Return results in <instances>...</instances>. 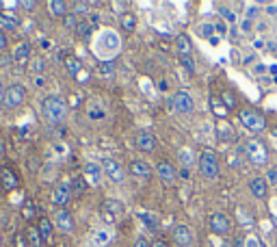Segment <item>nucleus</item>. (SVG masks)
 Here are the masks:
<instances>
[{
	"label": "nucleus",
	"instance_id": "1",
	"mask_svg": "<svg viewBox=\"0 0 277 247\" xmlns=\"http://www.w3.org/2000/svg\"><path fill=\"white\" fill-rule=\"evenodd\" d=\"M42 111L50 124H61V122H65L70 109H67V102L59 98V95H48L42 102Z\"/></svg>",
	"mask_w": 277,
	"mask_h": 247
},
{
	"label": "nucleus",
	"instance_id": "2",
	"mask_svg": "<svg viewBox=\"0 0 277 247\" xmlns=\"http://www.w3.org/2000/svg\"><path fill=\"white\" fill-rule=\"evenodd\" d=\"M243 152H245L247 161L256 167H264L268 163V150L260 139H249L245 143V150H243Z\"/></svg>",
	"mask_w": 277,
	"mask_h": 247
},
{
	"label": "nucleus",
	"instance_id": "3",
	"mask_svg": "<svg viewBox=\"0 0 277 247\" xmlns=\"http://www.w3.org/2000/svg\"><path fill=\"white\" fill-rule=\"evenodd\" d=\"M24 100H26V87L15 83V85H9L5 91V98H3V107L5 111H13L24 104Z\"/></svg>",
	"mask_w": 277,
	"mask_h": 247
},
{
	"label": "nucleus",
	"instance_id": "4",
	"mask_svg": "<svg viewBox=\"0 0 277 247\" xmlns=\"http://www.w3.org/2000/svg\"><path fill=\"white\" fill-rule=\"evenodd\" d=\"M238 119H240V124L245 126L249 132H262L266 128L264 115L258 113V111H254V109H243L238 113Z\"/></svg>",
	"mask_w": 277,
	"mask_h": 247
},
{
	"label": "nucleus",
	"instance_id": "5",
	"mask_svg": "<svg viewBox=\"0 0 277 247\" xmlns=\"http://www.w3.org/2000/svg\"><path fill=\"white\" fill-rule=\"evenodd\" d=\"M199 171H201V176L208 180L219 178V158L213 150H203L199 154Z\"/></svg>",
	"mask_w": 277,
	"mask_h": 247
},
{
	"label": "nucleus",
	"instance_id": "6",
	"mask_svg": "<svg viewBox=\"0 0 277 247\" xmlns=\"http://www.w3.org/2000/svg\"><path fill=\"white\" fill-rule=\"evenodd\" d=\"M171 107H174L176 113L189 115L195 109V100H193V95L189 91H176L174 95H171Z\"/></svg>",
	"mask_w": 277,
	"mask_h": 247
},
{
	"label": "nucleus",
	"instance_id": "7",
	"mask_svg": "<svg viewBox=\"0 0 277 247\" xmlns=\"http://www.w3.org/2000/svg\"><path fill=\"white\" fill-rule=\"evenodd\" d=\"M102 169H104V176H107L113 185H124L126 169L115 161V158H104V161H102Z\"/></svg>",
	"mask_w": 277,
	"mask_h": 247
},
{
	"label": "nucleus",
	"instance_id": "8",
	"mask_svg": "<svg viewBox=\"0 0 277 247\" xmlns=\"http://www.w3.org/2000/svg\"><path fill=\"white\" fill-rule=\"evenodd\" d=\"M210 230H213L217 236H225L232 230L230 217H227L225 213H213L210 215Z\"/></svg>",
	"mask_w": 277,
	"mask_h": 247
},
{
	"label": "nucleus",
	"instance_id": "9",
	"mask_svg": "<svg viewBox=\"0 0 277 247\" xmlns=\"http://www.w3.org/2000/svg\"><path fill=\"white\" fill-rule=\"evenodd\" d=\"M52 224L61 232H72L74 230V217H72L67 208H56V213L52 215Z\"/></svg>",
	"mask_w": 277,
	"mask_h": 247
},
{
	"label": "nucleus",
	"instance_id": "10",
	"mask_svg": "<svg viewBox=\"0 0 277 247\" xmlns=\"http://www.w3.org/2000/svg\"><path fill=\"white\" fill-rule=\"evenodd\" d=\"M171 238H174V243H176L178 247H191V245L195 243L193 230H191L189 226H184V224H180V226L174 228V232H171Z\"/></svg>",
	"mask_w": 277,
	"mask_h": 247
},
{
	"label": "nucleus",
	"instance_id": "11",
	"mask_svg": "<svg viewBox=\"0 0 277 247\" xmlns=\"http://www.w3.org/2000/svg\"><path fill=\"white\" fill-rule=\"evenodd\" d=\"M156 176H158V180L162 182V185L171 187V185H176V180H178V171L169 161H160L156 165Z\"/></svg>",
	"mask_w": 277,
	"mask_h": 247
},
{
	"label": "nucleus",
	"instance_id": "12",
	"mask_svg": "<svg viewBox=\"0 0 277 247\" xmlns=\"http://www.w3.org/2000/svg\"><path fill=\"white\" fill-rule=\"evenodd\" d=\"M70 197H72V187L61 182V185H56L52 189V204L56 208H65V206L70 204Z\"/></svg>",
	"mask_w": 277,
	"mask_h": 247
},
{
	"label": "nucleus",
	"instance_id": "13",
	"mask_svg": "<svg viewBox=\"0 0 277 247\" xmlns=\"http://www.w3.org/2000/svg\"><path fill=\"white\" fill-rule=\"evenodd\" d=\"M136 150L138 152H145V154H150L154 152V148H156V137H154V132L150 130H141L136 134Z\"/></svg>",
	"mask_w": 277,
	"mask_h": 247
},
{
	"label": "nucleus",
	"instance_id": "14",
	"mask_svg": "<svg viewBox=\"0 0 277 247\" xmlns=\"http://www.w3.org/2000/svg\"><path fill=\"white\" fill-rule=\"evenodd\" d=\"M83 176L85 180L89 182V185H100L102 182V176H104V169H102V165H97V163H87L83 167Z\"/></svg>",
	"mask_w": 277,
	"mask_h": 247
},
{
	"label": "nucleus",
	"instance_id": "15",
	"mask_svg": "<svg viewBox=\"0 0 277 247\" xmlns=\"http://www.w3.org/2000/svg\"><path fill=\"white\" fill-rule=\"evenodd\" d=\"M249 191H251V195H254L256 200H266V195H268V182H266V178H262V176L251 178Z\"/></svg>",
	"mask_w": 277,
	"mask_h": 247
},
{
	"label": "nucleus",
	"instance_id": "16",
	"mask_svg": "<svg viewBox=\"0 0 277 247\" xmlns=\"http://www.w3.org/2000/svg\"><path fill=\"white\" fill-rule=\"evenodd\" d=\"M32 57V46L28 42H22L15 46V50H13V63H18V65H26V63L30 61Z\"/></svg>",
	"mask_w": 277,
	"mask_h": 247
},
{
	"label": "nucleus",
	"instance_id": "17",
	"mask_svg": "<svg viewBox=\"0 0 277 247\" xmlns=\"http://www.w3.org/2000/svg\"><path fill=\"white\" fill-rule=\"evenodd\" d=\"M128 171H130V176H134V178H150L152 176V167L145 161H132L128 167Z\"/></svg>",
	"mask_w": 277,
	"mask_h": 247
},
{
	"label": "nucleus",
	"instance_id": "18",
	"mask_svg": "<svg viewBox=\"0 0 277 247\" xmlns=\"http://www.w3.org/2000/svg\"><path fill=\"white\" fill-rule=\"evenodd\" d=\"M48 13H50L52 18L63 20L65 15L70 13L67 11V3H65V0H50V3H48Z\"/></svg>",
	"mask_w": 277,
	"mask_h": 247
},
{
	"label": "nucleus",
	"instance_id": "19",
	"mask_svg": "<svg viewBox=\"0 0 277 247\" xmlns=\"http://www.w3.org/2000/svg\"><path fill=\"white\" fill-rule=\"evenodd\" d=\"M0 185H3L5 191H11L18 187V178H15L13 169H9V167H3V169H0Z\"/></svg>",
	"mask_w": 277,
	"mask_h": 247
},
{
	"label": "nucleus",
	"instance_id": "20",
	"mask_svg": "<svg viewBox=\"0 0 277 247\" xmlns=\"http://www.w3.org/2000/svg\"><path fill=\"white\" fill-rule=\"evenodd\" d=\"M102 215H104V221H109V224H115V221L119 219V215H121V206H119L117 202L109 200V204L102 208Z\"/></svg>",
	"mask_w": 277,
	"mask_h": 247
},
{
	"label": "nucleus",
	"instance_id": "21",
	"mask_svg": "<svg viewBox=\"0 0 277 247\" xmlns=\"http://www.w3.org/2000/svg\"><path fill=\"white\" fill-rule=\"evenodd\" d=\"M63 65L72 76H78L80 72H83V65H80V61L74 57V54H63Z\"/></svg>",
	"mask_w": 277,
	"mask_h": 247
},
{
	"label": "nucleus",
	"instance_id": "22",
	"mask_svg": "<svg viewBox=\"0 0 277 247\" xmlns=\"http://www.w3.org/2000/svg\"><path fill=\"white\" fill-rule=\"evenodd\" d=\"M176 48H178V52H180V57H191V52H193V46H191V39L189 35H178L176 37Z\"/></svg>",
	"mask_w": 277,
	"mask_h": 247
},
{
	"label": "nucleus",
	"instance_id": "23",
	"mask_svg": "<svg viewBox=\"0 0 277 247\" xmlns=\"http://www.w3.org/2000/svg\"><path fill=\"white\" fill-rule=\"evenodd\" d=\"M95 72H97V76H100V78H104V81H113V78H115V63H113V61H102Z\"/></svg>",
	"mask_w": 277,
	"mask_h": 247
},
{
	"label": "nucleus",
	"instance_id": "24",
	"mask_svg": "<svg viewBox=\"0 0 277 247\" xmlns=\"http://www.w3.org/2000/svg\"><path fill=\"white\" fill-rule=\"evenodd\" d=\"M39 232H42V236H44V241H48V243H50L52 241V234H54V224H52V219H39Z\"/></svg>",
	"mask_w": 277,
	"mask_h": 247
},
{
	"label": "nucleus",
	"instance_id": "25",
	"mask_svg": "<svg viewBox=\"0 0 277 247\" xmlns=\"http://www.w3.org/2000/svg\"><path fill=\"white\" fill-rule=\"evenodd\" d=\"M119 26H121V30H124V33H132V30L136 28V15L134 13H124L119 18Z\"/></svg>",
	"mask_w": 277,
	"mask_h": 247
},
{
	"label": "nucleus",
	"instance_id": "26",
	"mask_svg": "<svg viewBox=\"0 0 277 247\" xmlns=\"http://www.w3.org/2000/svg\"><path fill=\"white\" fill-rule=\"evenodd\" d=\"M26 238H28V243L32 247H44V236H42V232H39L37 226H28L26 228Z\"/></svg>",
	"mask_w": 277,
	"mask_h": 247
},
{
	"label": "nucleus",
	"instance_id": "27",
	"mask_svg": "<svg viewBox=\"0 0 277 247\" xmlns=\"http://www.w3.org/2000/svg\"><path fill=\"white\" fill-rule=\"evenodd\" d=\"M18 26H20V20H18V18H13V15L5 13V11H0V30H3V28L15 30Z\"/></svg>",
	"mask_w": 277,
	"mask_h": 247
},
{
	"label": "nucleus",
	"instance_id": "28",
	"mask_svg": "<svg viewBox=\"0 0 277 247\" xmlns=\"http://www.w3.org/2000/svg\"><path fill=\"white\" fill-rule=\"evenodd\" d=\"M72 195H83L85 191H87V180L85 176H76L74 180H72Z\"/></svg>",
	"mask_w": 277,
	"mask_h": 247
},
{
	"label": "nucleus",
	"instance_id": "29",
	"mask_svg": "<svg viewBox=\"0 0 277 247\" xmlns=\"http://www.w3.org/2000/svg\"><path fill=\"white\" fill-rule=\"evenodd\" d=\"M93 26H95V22H89V20H80L78 28H76V33H78L80 37H89V35H91V30H93Z\"/></svg>",
	"mask_w": 277,
	"mask_h": 247
},
{
	"label": "nucleus",
	"instance_id": "30",
	"mask_svg": "<svg viewBox=\"0 0 277 247\" xmlns=\"http://www.w3.org/2000/svg\"><path fill=\"white\" fill-rule=\"evenodd\" d=\"M215 24H208V22H203L197 26V35L199 37H208V39H213V33H215Z\"/></svg>",
	"mask_w": 277,
	"mask_h": 247
},
{
	"label": "nucleus",
	"instance_id": "31",
	"mask_svg": "<svg viewBox=\"0 0 277 247\" xmlns=\"http://www.w3.org/2000/svg\"><path fill=\"white\" fill-rule=\"evenodd\" d=\"M78 24H80V22H78V15H74L72 11L63 18V26L67 28V30H76V28H78Z\"/></svg>",
	"mask_w": 277,
	"mask_h": 247
},
{
	"label": "nucleus",
	"instance_id": "32",
	"mask_svg": "<svg viewBox=\"0 0 277 247\" xmlns=\"http://www.w3.org/2000/svg\"><path fill=\"white\" fill-rule=\"evenodd\" d=\"M180 161L184 163V167H191L193 165V154H191L189 148H182L180 150Z\"/></svg>",
	"mask_w": 277,
	"mask_h": 247
},
{
	"label": "nucleus",
	"instance_id": "33",
	"mask_svg": "<svg viewBox=\"0 0 277 247\" xmlns=\"http://www.w3.org/2000/svg\"><path fill=\"white\" fill-rule=\"evenodd\" d=\"M22 215H24L26 219H32V217H35V204H32V202H26V204H24Z\"/></svg>",
	"mask_w": 277,
	"mask_h": 247
},
{
	"label": "nucleus",
	"instance_id": "34",
	"mask_svg": "<svg viewBox=\"0 0 277 247\" xmlns=\"http://www.w3.org/2000/svg\"><path fill=\"white\" fill-rule=\"evenodd\" d=\"M13 63V54L9 52H0V67H9Z\"/></svg>",
	"mask_w": 277,
	"mask_h": 247
},
{
	"label": "nucleus",
	"instance_id": "35",
	"mask_svg": "<svg viewBox=\"0 0 277 247\" xmlns=\"http://www.w3.org/2000/svg\"><path fill=\"white\" fill-rule=\"evenodd\" d=\"M30 69L37 72V74H39V72H44V69H46V61H44V59H32Z\"/></svg>",
	"mask_w": 277,
	"mask_h": 247
},
{
	"label": "nucleus",
	"instance_id": "36",
	"mask_svg": "<svg viewBox=\"0 0 277 247\" xmlns=\"http://www.w3.org/2000/svg\"><path fill=\"white\" fill-rule=\"evenodd\" d=\"M104 115H107V113H104L102 109H97V107L89 109V117H91V119H104Z\"/></svg>",
	"mask_w": 277,
	"mask_h": 247
},
{
	"label": "nucleus",
	"instance_id": "37",
	"mask_svg": "<svg viewBox=\"0 0 277 247\" xmlns=\"http://www.w3.org/2000/svg\"><path fill=\"white\" fill-rule=\"evenodd\" d=\"M243 247H262L260 241L256 236H245V241H243Z\"/></svg>",
	"mask_w": 277,
	"mask_h": 247
},
{
	"label": "nucleus",
	"instance_id": "38",
	"mask_svg": "<svg viewBox=\"0 0 277 247\" xmlns=\"http://www.w3.org/2000/svg\"><path fill=\"white\" fill-rule=\"evenodd\" d=\"M221 98H223V102H225V107H227V109H232V107L236 104V98H234L232 93H227V91H225V93L221 95Z\"/></svg>",
	"mask_w": 277,
	"mask_h": 247
},
{
	"label": "nucleus",
	"instance_id": "39",
	"mask_svg": "<svg viewBox=\"0 0 277 247\" xmlns=\"http://www.w3.org/2000/svg\"><path fill=\"white\" fill-rule=\"evenodd\" d=\"M182 59V65L189 69V74H195V65H193V59L191 57H180Z\"/></svg>",
	"mask_w": 277,
	"mask_h": 247
},
{
	"label": "nucleus",
	"instance_id": "40",
	"mask_svg": "<svg viewBox=\"0 0 277 247\" xmlns=\"http://www.w3.org/2000/svg\"><path fill=\"white\" fill-rule=\"evenodd\" d=\"M219 13H221V15H223V18H227V20H230V22H236V13H230V11H227V9H225V7H219Z\"/></svg>",
	"mask_w": 277,
	"mask_h": 247
},
{
	"label": "nucleus",
	"instance_id": "41",
	"mask_svg": "<svg viewBox=\"0 0 277 247\" xmlns=\"http://www.w3.org/2000/svg\"><path fill=\"white\" fill-rule=\"evenodd\" d=\"M132 247H152V243H150L145 236H138L136 241H134V245H132Z\"/></svg>",
	"mask_w": 277,
	"mask_h": 247
},
{
	"label": "nucleus",
	"instance_id": "42",
	"mask_svg": "<svg viewBox=\"0 0 277 247\" xmlns=\"http://www.w3.org/2000/svg\"><path fill=\"white\" fill-rule=\"evenodd\" d=\"M15 243H18V247H28L26 234H18V236H15Z\"/></svg>",
	"mask_w": 277,
	"mask_h": 247
},
{
	"label": "nucleus",
	"instance_id": "43",
	"mask_svg": "<svg viewBox=\"0 0 277 247\" xmlns=\"http://www.w3.org/2000/svg\"><path fill=\"white\" fill-rule=\"evenodd\" d=\"M74 9H76V11H72L74 15H78V13H87V3H76Z\"/></svg>",
	"mask_w": 277,
	"mask_h": 247
},
{
	"label": "nucleus",
	"instance_id": "44",
	"mask_svg": "<svg viewBox=\"0 0 277 247\" xmlns=\"http://www.w3.org/2000/svg\"><path fill=\"white\" fill-rule=\"evenodd\" d=\"M7 46H9V42H7V35L0 30V52H7Z\"/></svg>",
	"mask_w": 277,
	"mask_h": 247
},
{
	"label": "nucleus",
	"instance_id": "45",
	"mask_svg": "<svg viewBox=\"0 0 277 247\" xmlns=\"http://www.w3.org/2000/svg\"><path fill=\"white\" fill-rule=\"evenodd\" d=\"M20 7H22V9H35V7H37V3H32V0H24V3H20Z\"/></svg>",
	"mask_w": 277,
	"mask_h": 247
},
{
	"label": "nucleus",
	"instance_id": "46",
	"mask_svg": "<svg viewBox=\"0 0 277 247\" xmlns=\"http://www.w3.org/2000/svg\"><path fill=\"white\" fill-rule=\"evenodd\" d=\"M266 182H268V185H277V171H275V169H273V171H268Z\"/></svg>",
	"mask_w": 277,
	"mask_h": 247
},
{
	"label": "nucleus",
	"instance_id": "47",
	"mask_svg": "<svg viewBox=\"0 0 277 247\" xmlns=\"http://www.w3.org/2000/svg\"><path fill=\"white\" fill-rule=\"evenodd\" d=\"M5 150H7V143H5V139H0V158L5 156Z\"/></svg>",
	"mask_w": 277,
	"mask_h": 247
},
{
	"label": "nucleus",
	"instance_id": "48",
	"mask_svg": "<svg viewBox=\"0 0 277 247\" xmlns=\"http://www.w3.org/2000/svg\"><path fill=\"white\" fill-rule=\"evenodd\" d=\"M152 247H169V245H167L165 241H154V243H152Z\"/></svg>",
	"mask_w": 277,
	"mask_h": 247
},
{
	"label": "nucleus",
	"instance_id": "49",
	"mask_svg": "<svg viewBox=\"0 0 277 247\" xmlns=\"http://www.w3.org/2000/svg\"><path fill=\"white\" fill-rule=\"evenodd\" d=\"M5 91H7V87L0 83V102H3V98H5Z\"/></svg>",
	"mask_w": 277,
	"mask_h": 247
},
{
	"label": "nucleus",
	"instance_id": "50",
	"mask_svg": "<svg viewBox=\"0 0 277 247\" xmlns=\"http://www.w3.org/2000/svg\"><path fill=\"white\" fill-rule=\"evenodd\" d=\"M0 7H5V9H11V7H15V3H0Z\"/></svg>",
	"mask_w": 277,
	"mask_h": 247
},
{
	"label": "nucleus",
	"instance_id": "51",
	"mask_svg": "<svg viewBox=\"0 0 277 247\" xmlns=\"http://www.w3.org/2000/svg\"><path fill=\"white\" fill-rule=\"evenodd\" d=\"M0 247H3V236H0Z\"/></svg>",
	"mask_w": 277,
	"mask_h": 247
},
{
	"label": "nucleus",
	"instance_id": "52",
	"mask_svg": "<svg viewBox=\"0 0 277 247\" xmlns=\"http://www.w3.org/2000/svg\"><path fill=\"white\" fill-rule=\"evenodd\" d=\"M262 247H264V245H262Z\"/></svg>",
	"mask_w": 277,
	"mask_h": 247
}]
</instances>
